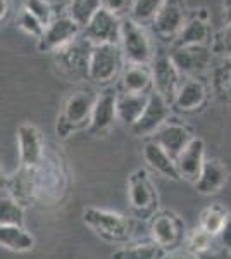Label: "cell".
<instances>
[{"mask_svg":"<svg viewBox=\"0 0 231 259\" xmlns=\"http://www.w3.org/2000/svg\"><path fill=\"white\" fill-rule=\"evenodd\" d=\"M169 57L179 74L195 76L207 71L212 61V52L207 45H190V47H176Z\"/></svg>","mask_w":231,"mask_h":259,"instance_id":"obj_11","label":"cell"},{"mask_svg":"<svg viewBox=\"0 0 231 259\" xmlns=\"http://www.w3.org/2000/svg\"><path fill=\"white\" fill-rule=\"evenodd\" d=\"M152 80H154V92H157L161 97L166 100L167 104L173 102L176 92H178L179 85V71L176 69V66L173 64L169 56H159L154 59L152 64Z\"/></svg>","mask_w":231,"mask_h":259,"instance_id":"obj_13","label":"cell"},{"mask_svg":"<svg viewBox=\"0 0 231 259\" xmlns=\"http://www.w3.org/2000/svg\"><path fill=\"white\" fill-rule=\"evenodd\" d=\"M161 256L162 249L155 242H140L116 250L112 259H159Z\"/></svg>","mask_w":231,"mask_h":259,"instance_id":"obj_26","label":"cell"},{"mask_svg":"<svg viewBox=\"0 0 231 259\" xmlns=\"http://www.w3.org/2000/svg\"><path fill=\"white\" fill-rule=\"evenodd\" d=\"M187 21L183 0H164L161 9L150 21L155 35L162 40H174Z\"/></svg>","mask_w":231,"mask_h":259,"instance_id":"obj_7","label":"cell"},{"mask_svg":"<svg viewBox=\"0 0 231 259\" xmlns=\"http://www.w3.org/2000/svg\"><path fill=\"white\" fill-rule=\"evenodd\" d=\"M167 259H195V256L190 252H183V250H178V252H173Z\"/></svg>","mask_w":231,"mask_h":259,"instance_id":"obj_40","label":"cell"},{"mask_svg":"<svg viewBox=\"0 0 231 259\" xmlns=\"http://www.w3.org/2000/svg\"><path fill=\"white\" fill-rule=\"evenodd\" d=\"M147 100H149V94H117L116 95V119H119L121 123L135 124V121L140 118V114L144 112Z\"/></svg>","mask_w":231,"mask_h":259,"instance_id":"obj_23","label":"cell"},{"mask_svg":"<svg viewBox=\"0 0 231 259\" xmlns=\"http://www.w3.org/2000/svg\"><path fill=\"white\" fill-rule=\"evenodd\" d=\"M83 221L100 239L119 244L129 239V223L123 214L99 207H86L83 211Z\"/></svg>","mask_w":231,"mask_h":259,"instance_id":"obj_3","label":"cell"},{"mask_svg":"<svg viewBox=\"0 0 231 259\" xmlns=\"http://www.w3.org/2000/svg\"><path fill=\"white\" fill-rule=\"evenodd\" d=\"M116 95L117 92L114 89H106L97 95L94 109H91L90 124L86 128L90 135H104L112 128L116 121Z\"/></svg>","mask_w":231,"mask_h":259,"instance_id":"obj_14","label":"cell"},{"mask_svg":"<svg viewBox=\"0 0 231 259\" xmlns=\"http://www.w3.org/2000/svg\"><path fill=\"white\" fill-rule=\"evenodd\" d=\"M222 18H224V23L231 26V0H226L224 7H222Z\"/></svg>","mask_w":231,"mask_h":259,"instance_id":"obj_39","label":"cell"},{"mask_svg":"<svg viewBox=\"0 0 231 259\" xmlns=\"http://www.w3.org/2000/svg\"><path fill=\"white\" fill-rule=\"evenodd\" d=\"M133 2L135 0H100V7L104 11L117 16L119 19H123L124 16H128L131 12Z\"/></svg>","mask_w":231,"mask_h":259,"instance_id":"obj_36","label":"cell"},{"mask_svg":"<svg viewBox=\"0 0 231 259\" xmlns=\"http://www.w3.org/2000/svg\"><path fill=\"white\" fill-rule=\"evenodd\" d=\"M164 0H135L131 7V19L135 23L144 26L145 23H150L154 19V16L157 14V11L161 9Z\"/></svg>","mask_w":231,"mask_h":259,"instance_id":"obj_31","label":"cell"},{"mask_svg":"<svg viewBox=\"0 0 231 259\" xmlns=\"http://www.w3.org/2000/svg\"><path fill=\"white\" fill-rule=\"evenodd\" d=\"M217 237H219L221 244L228 250H231V214L226 216V220H224V223H222Z\"/></svg>","mask_w":231,"mask_h":259,"instance_id":"obj_37","label":"cell"},{"mask_svg":"<svg viewBox=\"0 0 231 259\" xmlns=\"http://www.w3.org/2000/svg\"><path fill=\"white\" fill-rule=\"evenodd\" d=\"M128 195L131 211L135 212L138 218H152L155 209H157V192H155V187L149 177V173L144 168L133 171L129 175Z\"/></svg>","mask_w":231,"mask_h":259,"instance_id":"obj_5","label":"cell"},{"mask_svg":"<svg viewBox=\"0 0 231 259\" xmlns=\"http://www.w3.org/2000/svg\"><path fill=\"white\" fill-rule=\"evenodd\" d=\"M167 116H169V104L157 92H150L144 112L135 121V124H131L129 128H131L133 135L136 137L152 135L161 124L166 123Z\"/></svg>","mask_w":231,"mask_h":259,"instance_id":"obj_12","label":"cell"},{"mask_svg":"<svg viewBox=\"0 0 231 259\" xmlns=\"http://www.w3.org/2000/svg\"><path fill=\"white\" fill-rule=\"evenodd\" d=\"M204 154H205L204 140L193 137L190 144L181 150V154H179L174 161L176 169H178V173H179V178H184V180H188V182L195 183L205 161Z\"/></svg>","mask_w":231,"mask_h":259,"instance_id":"obj_17","label":"cell"},{"mask_svg":"<svg viewBox=\"0 0 231 259\" xmlns=\"http://www.w3.org/2000/svg\"><path fill=\"white\" fill-rule=\"evenodd\" d=\"M23 9H26L29 14L35 16L43 26H47L50 21L54 19L52 18V6H50L47 0H26Z\"/></svg>","mask_w":231,"mask_h":259,"instance_id":"obj_34","label":"cell"},{"mask_svg":"<svg viewBox=\"0 0 231 259\" xmlns=\"http://www.w3.org/2000/svg\"><path fill=\"white\" fill-rule=\"evenodd\" d=\"M7 180H9V177H7L6 171H4V169H2V166H0V190H6Z\"/></svg>","mask_w":231,"mask_h":259,"instance_id":"obj_41","label":"cell"},{"mask_svg":"<svg viewBox=\"0 0 231 259\" xmlns=\"http://www.w3.org/2000/svg\"><path fill=\"white\" fill-rule=\"evenodd\" d=\"M94 45L85 36L79 35L64 47L56 50V64L62 74L68 78H86L88 73V59Z\"/></svg>","mask_w":231,"mask_h":259,"instance_id":"obj_6","label":"cell"},{"mask_svg":"<svg viewBox=\"0 0 231 259\" xmlns=\"http://www.w3.org/2000/svg\"><path fill=\"white\" fill-rule=\"evenodd\" d=\"M150 232L154 242L162 250H173L183 239V223L171 211L154 212Z\"/></svg>","mask_w":231,"mask_h":259,"instance_id":"obj_10","label":"cell"},{"mask_svg":"<svg viewBox=\"0 0 231 259\" xmlns=\"http://www.w3.org/2000/svg\"><path fill=\"white\" fill-rule=\"evenodd\" d=\"M19 161L23 168L36 169L43 157V137L35 124H21L18 128Z\"/></svg>","mask_w":231,"mask_h":259,"instance_id":"obj_16","label":"cell"},{"mask_svg":"<svg viewBox=\"0 0 231 259\" xmlns=\"http://www.w3.org/2000/svg\"><path fill=\"white\" fill-rule=\"evenodd\" d=\"M214 90L222 102L231 104V59H224L214 71Z\"/></svg>","mask_w":231,"mask_h":259,"instance_id":"obj_28","label":"cell"},{"mask_svg":"<svg viewBox=\"0 0 231 259\" xmlns=\"http://www.w3.org/2000/svg\"><path fill=\"white\" fill-rule=\"evenodd\" d=\"M100 9V0H69V14L68 18L73 19L79 28H85L88 21L95 16Z\"/></svg>","mask_w":231,"mask_h":259,"instance_id":"obj_27","label":"cell"},{"mask_svg":"<svg viewBox=\"0 0 231 259\" xmlns=\"http://www.w3.org/2000/svg\"><path fill=\"white\" fill-rule=\"evenodd\" d=\"M95 99L97 94L91 90H78L69 95L56 121V133L59 139H69L73 133L88 128Z\"/></svg>","mask_w":231,"mask_h":259,"instance_id":"obj_1","label":"cell"},{"mask_svg":"<svg viewBox=\"0 0 231 259\" xmlns=\"http://www.w3.org/2000/svg\"><path fill=\"white\" fill-rule=\"evenodd\" d=\"M9 12H11V0H0V26L7 19Z\"/></svg>","mask_w":231,"mask_h":259,"instance_id":"obj_38","label":"cell"},{"mask_svg":"<svg viewBox=\"0 0 231 259\" xmlns=\"http://www.w3.org/2000/svg\"><path fill=\"white\" fill-rule=\"evenodd\" d=\"M188 245H190V250L193 254H202V252H205V250L211 249L212 235H209V233L204 232L202 228L193 230L190 239H188Z\"/></svg>","mask_w":231,"mask_h":259,"instance_id":"obj_35","label":"cell"},{"mask_svg":"<svg viewBox=\"0 0 231 259\" xmlns=\"http://www.w3.org/2000/svg\"><path fill=\"white\" fill-rule=\"evenodd\" d=\"M226 180H228V169H226V166L217 159H209L204 161L199 178H197V182L193 185H195V190L199 194L211 195V194H217L224 187Z\"/></svg>","mask_w":231,"mask_h":259,"instance_id":"obj_19","label":"cell"},{"mask_svg":"<svg viewBox=\"0 0 231 259\" xmlns=\"http://www.w3.org/2000/svg\"><path fill=\"white\" fill-rule=\"evenodd\" d=\"M226 216H228V212H226L224 207L219 206V204H212V206L205 207L202 214H200V228L212 237L217 235Z\"/></svg>","mask_w":231,"mask_h":259,"instance_id":"obj_29","label":"cell"},{"mask_svg":"<svg viewBox=\"0 0 231 259\" xmlns=\"http://www.w3.org/2000/svg\"><path fill=\"white\" fill-rule=\"evenodd\" d=\"M47 2L50 4V6H61V4L68 2V0H47Z\"/></svg>","mask_w":231,"mask_h":259,"instance_id":"obj_42","label":"cell"},{"mask_svg":"<svg viewBox=\"0 0 231 259\" xmlns=\"http://www.w3.org/2000/svg\"><path fill=\"white\" fill-rule=\"evenodd\" d=\"M0 225H14V227L24 225V207L19 206L9 195L0 197Z\"/></svg>","mask_w":231,"mask_h":259,"instance_id":"obj_30","label":"cell"},{"mask_svg":"<svg viewBox=\"0 0 231 259\" xmlns=\"http://www.w3.org/2000/svg\"><path fill=\"white\" fill-rule=\"evenodd\" d=\"M0 247L14 252H28L35 247V239L23 227L0 225Z\"/></svg>","mask_w":231,"mask_h":259,"instance_id":"obj_25","label":"cell"},{"mask_svg":"<svg viewBox=\"0 0 231 259\" xmlns=\"http://www.w3.org/2000/svg\"><path fill=\"white\" fill-rule=\"evenodd\" d=\"M121 87L126 94H150V89L154 87L152 69L149 64H129L123 71Z\"/></svg>","mask_w":231,"mask_h":259,"instance_id":"obj_22","label":"cell"},{"mask_svg":"<svg viewBox=\"0 0 231 259\" xmlns=\"http://www.w3.org/2000/svg\"><path fill=\"white\" fill-rule=\"evenodd\" d=\"M123 52L116 44L94 45L88 59V73L86 78L100 85L114 81L123 71Z\"/></svg>","mask_w":231,"mask_h":259,"instance_id":"obj_2","label":"cell"},{"mask_svg":"<svg viewBox=\"0 0 231 259\" xmlns=\"http://www.w3.org/2000/svg\"><path fill=\"white\" fill-rule=\"evenodd\" d=\"M35 171L29 168H21L16 171L14 177L7 180V187L9 190V197H12L19 206H28L31 204L33 195H35Z\"/></svg>","mask_w":231,"mask_h":259,"instance_id":"obj_21","label":"cell"},{"mask_svg":"<svg viewBox=\"0 0 231 259\" xmlns=\"http://www.w3.org/2000/svg\"><path fill=\"white\" fill-rule=\"evenodd\" d=\"M119 47L124 61L129 64H149L152 61V44L142 24L131 18L121 21V40Z\"/></svg>","mask_w":231,"mask_h":259,"instance_id":"obj_4","label":"cell"},{"mask_svg":"<svg viewBox=\"0 0 231 259\" xmlns=\"http://www.w3.org/2000/svg\"><path fill=\"white\" fill-rule=\"evenodd\" d=\"M16 23H18L19 30H23L26 35L35 36V38H40L41 33H43V30H45L43 24H41L40 21L35 18V16L29 14L26 9H21V12L18 14V19H16Z\"/></svg>","mask_w":231,"mask_h":259,"instance_id":"obj_33","label":"cell"},{"mask_svg":"<svg viewBox=\"0 0 231 259\" xmlns=\"http://www.w3.org/2000/svg\"><path fill=\"white\" fill-rule=\"evenodd\" d=\"M193 139V133L190 128H187L184 124L179 123H164L161 124L155 132L152 133V139L159 147H162L166 150V154L171 157L173 161H176V157L181 154V150L187 147Z\"/></svg>","mask_w":231,"mask_h":259,"instance_id":"obj_15","label":"cell"},{"mask_svg":"<svg viewBox=\"0 0 231 259\" xmlns=\"http://www.w3.org/2000/svg\"><path fill=\"white\" fill-rule=\"evenodd\" d=\"M207 100V89L200 80H187L179 85L171 106L178 112H193L205 104Z\"/></svg>","mask_w":231,"mask_h":259,"instance_id":"obj_18","label":"cell"},{"mask_svg":"<svg viewBox=\"0 0 231 259\" xmlns=\"http://www.w3.org/2000/svg\"><path fill=\"white\" fill-rule=\"evenodd\" d=\"M79 35H81V28L73 19H69L68 16L56 18L45 26L43 33L38 38V44H36V49L40 52H56Z\"/></svg>","mask_w":231,"mask_h":259,"instance_id":"obj_9","label":"cell"},{"mask_svg":"<svg viewBox=\"0 0 231 259\" xmlns=\"http://www.w3.org/2000/svg\"><path fill=\"white\" fill-rule=\"evenodd\" d=\"M142 154H144V159L149 164V168H152L155 173H159L164 178L169 180H181L179 178V173L176 169L174 161L171 159L166 154V150L162 147H159L154 140H147L144 149H142Z\"/></svg>","mask_w":231,"mask_h":259,"instance_id":"obj_20","label":"cell"},{"mask_svg":"<svg viewBox=\"0 0 231 259\" xmlns=\"http://www.w3.org/2000/svg\"><path fill=\"white\" fill-rule=\"evenodd\" d=\"M121 21L117 16L104 11L100 7L95 12V16L88 21V24L83 28V36L91 45H106L116 44L119 45L121 40Z\"/></svg>","mask_w":231,"mask_h":259,"instance_id":"obj_8","label":"cell"},{"mask_svg":"<svg viewBox=\"0 0 231 259\" xmlns=\"http://www.w3.org/2000/svg\"><path fill=\"white\" fill-rule=\"evenodd\" d=\"M211 38V26L207 21L193 16V18L184 21L183 28L179 30L174 41L176 47H190V45H207Z\"/></svg>","mask_w":231,"mask_h":259,"instance_id":"obj_24","label":"cell"},{"mask_svg":"<svg viewBox=\"0 0 231 259\" xmlns=\"http://www.w3.org/2000/svg\"><path fill=\"white\" fill-rule=\"evenodd\" d=\"M211 40L212 44L209 49H211L212 54H217V56L224 57V59H231V26L226 24Z\"/></svg>","mask_w":231,"mask_h":259,"instance_id":"obj_32","label":"cell"}]
</instances>
